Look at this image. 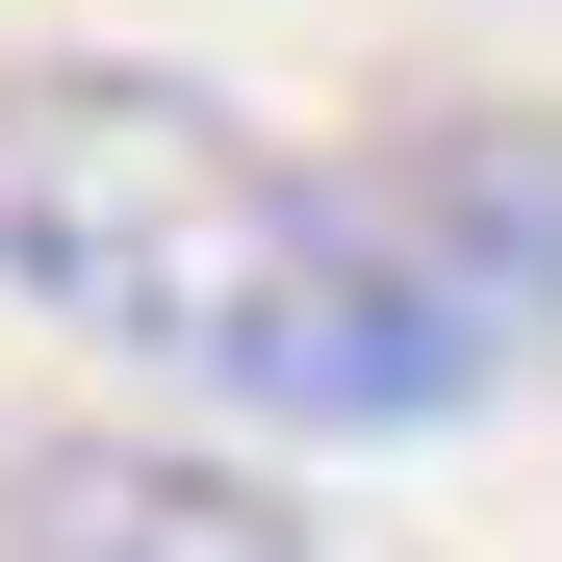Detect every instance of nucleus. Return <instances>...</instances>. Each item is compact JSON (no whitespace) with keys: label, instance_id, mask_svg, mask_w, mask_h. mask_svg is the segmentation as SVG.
<instances>
[{"label":"nucleus","instance_id":"obj_1","mask_svg":"<svg viewBox=\"0 0 562 562\" xmlns=\"http://www.w3.org/2000/svg\"><path fill=\"white\" fill-rule=\"evenodd\" d=\"M0 281H26L52 333L154 358V384H205L256 435H435L486 409V307L358 205V179L256 154L205 77H0Z\"/></svg>","mask_w":562,"mask_h":562},{"label":"nucleus","instance_id":"obj_2","mask_svg":"<svg viewBox=\"0 0 562 562\" xmlns=\"http://www.w3.org/2000/svg\"><path fill=\"white\" fill-rule=\"evenodd\" d=\"M0 562H333L256 460H179V435H26L0 460Z\"/></svg>","mask_w":562,"mask_h":562},{"label":"nucleus","instance_id":"obj_3","mask_svg":"<svg viewBox=\"0 0 562 562\" xmlns=\"http://www.w3.org/2000/svg\"><path fill=\"white\" fill-rule=\"evenodd\" d=\"M358 205H384L486 333H537L562 307V128H512V103H435V128H384L358 154Z\"/></svg>","mask_w":562,"mask_h":562}]
</instances>
